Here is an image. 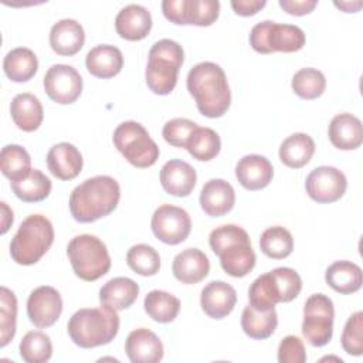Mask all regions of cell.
<instances>
[{"mask_svg": "<svg viewBox=\"0 0 363 363\" xmlns=\"http://www.w3.org/2000/svg\"><path fill=\"white\" fill-rule=\"evenodd\" d=\"M187 89L199 112L207 118L223 116L231 104V91L224 69L211 61L196 64L187 74Z\"/></svg>", "mask_w": 363, "mask_h": 363, "instance_id": "1", "label": "cell"}, {"mask_svg": "<svg viewBox=\"0 0 363 363\" xmlns=\"http://www.w3.org/2000/svg\"><path fill=\"white\" fill-rule=\"evenodd\" d=\"M121 199L119 183L106 174L84 180L69 194V211L78 223H94L111 214Z\"/></svg>", "mask_w": 363, "mask_h": 363, "instance_id": "2", "label": "cell"}, {"mask_svg": "<svg viewBox=\"0 0 363 363\" xmlns=\"http://www.w3.org/2000/svg\"><path fill=\"white\" fill-rule=\"evenodd\" d=\"M67 329L71 340L82 349L108 345L119 332L118 311L105 305L82 308L69 318Z\"/></svg>", "mask_w": 363, "mask_h": 363, "instance_id": "3", "label": "cell"}, {"mask_svg": "<svg viewBox=\"0 0 363 363\" xmlns=\"http://www.w3.org/2000/svg\"><path fill=\"white\" fill-rule=\"evenodd\" d=\"M184 61L182 45L169 38L156 41L149 50V60L145 71L147 88L156 95H169L176 84Z\"/></svg>", "mask_w": 363, "mask_h": 363, "instance_id": "4", "label": "cell"}, {"mask_svg": "<svg viewBox=\"0 0 363 363\" xmlns=\"http://www.w3.org/2000/svg\"><path fill=\"white\" fill-rule=\"evenodd\" d=\"M54 242L51 221L41 214H31L23 220L10 241V255L20 265L38 262Z\"/></svg>", "mask_w": 363, "mask_h": 363, "instance_id": "5", "label": "cell"}, {"mask_svg": "<svg viewBox=\"0 0 363 363\" xmlns=\"http://www.w3.org/2000/svg\"><path fill=\"white\" fill-rule=\"evenodd\" d=\"M67 255L75 275L86 282L99 279L111 268V257L105 242L91 234L74 237L67 245Z\"/></svg>", "mask_w": 363, "mask_h": 363, "instance_id": "6", "label": "cell"}, {"mask_svg": "<svg viewBox=\"0 0 363 363\" xmlns=\"http://www.w3.org/2000/svg\"><path fill=\"white\" fill-rule=\"evenodd\" d=\"M112 140L119 153L135 167H150L159 159V146L139 122L126 121L118 125Z\"/></svg>", "mask_w": 363, "mask_h": 363, "instance_id": "7", "label": "cell"}, {"mask_svg": "<svg viewBox=\"0 0 363 363\" xmlns=\"http://www.w3.org/2000/svg\"><path fill=\"white\" fill-rule=\"evenodd\" d=\"M250 44L259 54L295 52L305 45V33L294 24L264 20L251 28Z\"/></svg>", "mask_w": 363, "mask_h": 363, "instance_id": "8", "label": "cell"}, {"mask_svg": "<svg viewBox=\"0 0 363 363\" xmlns=\"http://www.w3.org/2000/svg\"><path fill=\"white\" fill-rule=\"evenodd\" d=\"M333 302L325 294L311 295L303 306L302 335L311 346L328 345L333 335Z\"/></svg>", "mask_w": 363, "mask_h": 363, "instance_id": "9", "label": "cell"}, {"mask_svg": "<svg viewBox=\"0 0 363 363\" xmlns=\"http://www.w3.org/2000/svg\"><path fill=\"white\" fill-rule=\"evenodd\" d=\"M150 227L157 240L169 245H177L189 237L191 220L184 208L172 204H162L155 210Z\"/></svg>", "mask_w": 363, "mask_h": 363, "instance_id": "10", "label": "cell"}, {"mask_svg": "<svg viewBox=\"0 0 363 363\" xmlns=\"http://www.w3.org/2000/svg\"><path fill=\"white\" fill-rule=\"evenodd\" d=\"M44 89L48 98L60 105L75 102L82 92V78L79 72L67 64L51 65L44 75Z\"/></svg>", "mask_w": 363, "mask_h": 363, "instance_id": "11", "label": "cell"}, {"mask_svg": "<svg viewBox=\"0 0 363 363\" xmlns=\"http://www.w3.org/2000/svg\"><path fill=\"white\" fill-rule=\"evenodd\" d=\"M305 189L308 196L316 203H335L343 197L347 189V180L339 169L319 166L308 174Z\"/></svg>", "mask_w": 363, "mask_h": 363, "instance_id": "12", "label": "cell"}, {"mask_svg": "<svg viewBox=\"0 0 363 363\" xmlns=\"http://www.w3.org/2000/svg\"><path fill=\"white\" fill-rule=\"evenodd\" d=\"M62 312V298L60 292L48 285L31 291L27 299V316L37 328L52 326Z\"/></svg>", "mask_w": 363, "mask_h": 363, "instance_id": "13", "label": "cell"}, {"mask_svg": "<svg viewBox=\"0 0 363 363\" xmlns=\"http://www.w3.org/2000/svg\"><path fill=\"white\" fill-rule=\"evenodd\" d=\"M125 352L132 363H157L163 359V343L146 328L132 330L125 342Z\"/></svg>", "mask_w": 363, "mask_h": 363, "instance_id": "14", "label": "cell"}, {"mask_svg": "<svg viewBox=\"0 0 363 363\" xmlns=\"http://www.w3.org/2000/svg\"><path fill=\"white\" fill-rule=\"evenodd\" d=\"M237 303L235 289L224 281H211L200 295V305L204 313L213 319H223L230 315Z\"/></svg>", "mask_w": 363, "mask_h": 363, "instance_id": "15", "label": "cell"}, {"mask_svg": "<svg viewBox=\"0 0 363 363\" xmlns=\"http://www.w3.org/2000/svg\"><path fill=\"white\" fill-rule=\"evenodd\" d=\"M274 176L271 162L261 155H247L241 157L235 166V177L238 183L250 190H261L267 187Z\"/></svg>", "mask_w": 363, "mask_h": 363, "instance_id": "16", "label": "cell"}, {"mask_svg": "<svg viewBox=\"0 0 363 363\" xmlns=\"http://www.w3.org/2000/svg\"><path fill=\"white\" fill-rule=\"evenodd\" d=\"M197 182V173L187 162L172 159L160 170V184L167 194L176 197L189 196Z\"/></svg>", "mask_w": 363, "mask_h": 363, "instance_id": "17", "label": "cell"}, {"mask_svg": "<svg viewBox=\"0 0 363 363\" xmlns=\"http://www.w3.org/2000/svg\"><path fill=\"white\" fill-rule=\"evenodd\" d=\"M81 152L68 142L54 145L47 153V166L51 174L60 180H72L82 170Z\"/></svg>", "mask_w": 363, "mask_h": 363, "instance_id": "18", "label": "cell"}, {"mask_svg": "<svg viewBox=\"0 0 363 363\" xmlns=\"http://www.w3.org/2000/svg\"><path fill=\"white\" fill-rule=\"evenodd\" d=\"M200 206L210 217H221L230 213L235 203V191L224 179L208 180L200 193Z\"/></svg>", "mask_w": 363, "mask_h": 363, "instance_id": "19", "label": "cell"}, {"mask_svg": "<svg viewBox=\"0 0 363 363\" xmlns=\"http://www.w3.org/2000/svg\"><path fill=\"white\" fill-rule=\"evenodd\" d=\"M115 28L119 37L128 41L143 40L152 28V16L140 4H128L116 14Z\"/></svg>", "mask_w": 363, "mask_h": 363, "instance_id": "20", "label": "cell"}, {"mask_svg": "<svg viewBox=\"0 0 363 363\" xmlns=\"http://www.w3.org/2000/svg\"><path fill=\"white\" fill-rule=\"evenodd\" d=\"M210 271L207 255L199 248H186L179 252L172 264V272L177 281L186 285L203 281Z\"/></svg>", "mask_w": 363, "mask_h": 363, "instance_id": "21", "label": "cell"}, {"mask_svg": "<svg viewBox=\"0 0 363 363\" xmlns=\"http://www.w3.org/2000/svg\"><path fill=\"white\" fill-rule=\"evenodd\" d=\"M85 43V31L74 18H62L50 30V45L52 51L62 57L77 54Z\"/></svg>", "mask_w": 363, "mask_h": 363, "instance_id": "22", "label": "cell"}, {"mask_svg": "<svg viewBox=\"0 0 363 363\" xmlns=\"http://www.w3.org/2000/svg\"><path fill=\"white\" fill-rule=\"evenodd\" d=\"M330 143L340 150H353L363 143L362 121L347 112L333 116L328 129Z\"/></svg>", "mask_w": 363, "mask_h": 363, "instance_id": "23", "label": "cell"}, {"mask_svg": "<svg viewBox=\"0 0 363 363\" xmlns=\"http://www.w3.org/2000/svg\"><path fill=\"white\" fill-rule=\"evenodd\" d=\"M88 72L101 79H109L118 75L123 67L122 51L109 44H101L91 48L85 57Z\"/></svg>", "mask_w": 363, "mask_h": 363, "instance_id": "24", "label": "cell"}, {"mask_svg": "<svg viewBox=\"0 0 363 363\" xmlns=\"http://www.w3.org/2000/svg\"><path fill=\"white\" fill-rule=\"evenodd\" d=\"M139 295V285L128 277H116L109 279L99 289L101 305L115 311L128 309L135 303Z\"/></svg>", "mask_w": 363, "mask_h": 363, "instance_id": "25", "label": "cell"}, {"mask_svg": "<svg viewBox=\"0 0 363 363\" xmlns=\"http://www.w3.org/2000/svg\"><path fill=\"white\" fill-rule=\"evenodd\" d=\"M10 115L14 125L24 132H34L40 128L44 111L40 99L30 94H17L10 104Z\"/></svg>", "mask_w": 363, "mask_h": 363, "instance_id": "26", "label": "cell"}, {"mask_svg": "<svg viewBox=\"0 0 363 363\" xmlns=\"http://www.w3.org/2000/svg\"><path fill=\"white\" fill-rule=\"evenodd\" d=\"M220 265L225 274L234 278H242L255 267V252L250 240L234 242L225 247L220 254Z\"/></svg>", "mask_w": 363, "mask_h": 363, "instance_id": "27", "label": "cell"}, {"mask_svg": "<svg viewBox=\"0 0 363 363\" xmlns=\"http://www.w3.org/2000/svg\"><path fill=\"white\" fill-rule=\"evenodd\" d=\"M325 281L333 291L349 295L362 288L363 272L362 268L352 261H336L328 267Z\"/></svg>", "mask_w": 363, "mask_h": 363, "instance_id": "28", "label": "cell"}, {"mask_svg": "<svg viewBox=\"0 0 363 363\" xmlns=\"http://www.w3.org/2000/svg\"><path fill=\"white\" fill-rule=\"evenodd\" d=\"M315 153L313 139L303 133H292L279 146L281 162L291 169H301L308 164Z\"/></svg>", "mask_w": 363, "mask_h": 363, "instance_id": "29", "label": "cell"}, {"mask_svg": "<svg viewBox=\"0 0 363 363\" xmlns=\"http://www.w3.org/2000/svg\"><path fill=\"white\" fill-rule=\"evenodd\" d=\"M38 69V60L34 51L26 47L10 50L3 60V71L13 82L30 81Z\"/></svg>", "mask_w": 363, "mask_h": 363, "instance_id": "30", "label": "cell"}, {"mask_svg": "<svg viewBox=\"0 0 363 363\" xmlns=\"http://www.w3.org/2000/svg\"><path fill=\"white\" fill-rule=\"evenodd\" d=\"M278 315L275 308L268 311H258L251 305L245 306L241 313V328L244 333L252 339H268L277 329Z\"/></svg>", "mask_w": 363, "mask_h": 363, "instance_id": "31", "label": "cell"}, {"mask_svg": "<svg viewBox=\"0 0 363 363\" xmlns=\"http://www.w3.org/2000/svg\"><path fill=\"white\" fill-rule=\"evenodd\" d=\"M11 190L17 199L24 203H38L47 199L51 193V180L38 169H31L30 173L17 182H10Z\"/></svg>", "mask_w": 363, "mask_h": 363, "instance_id": "32", "label": "cell"}, {"mask_svg": "<svg viewBox=\"0 0 363 363\" xmlns=\"http://www.w3.org/2000/svg\"><path fill=\"white\" fill-rule=\"evenodd\" d=\"M145 312L152 318L155 322L159 323H169L176 319L180 311V301L174 295L160 291V289H153L150 291L143 301Z\"/></svg>", "mask_w": 363, "mask_h": 363, "instance_id": "33", "label": "cell"}, {"mask_svg": "<svg viewBox=\"0 0 363 363\" xmlns=\"http://www.w3.org/2000/svg\"><path fill=\"white\" fill-rule=\"evenodd\" d=\"M0 169L10 182L21 180L31 170V157L23 146L6 145L0 153Z\"/></svg>", "mask_w": 363, "mask_h": 363, "instance_id": "34", "label": "cell"}, {"mask_svg": "<svg viewBox=\"0 0 363 363\" xmlns=\"http://www.w3.org/2000/svg\"><path fill=\"white\" fill-rule=\"evenodd\" d=\"M187 152L200 162L214 159L221 149V140L216 130L211 128H197L189 138L186 145Z\"/></svg>", "mask_w": 363, "mask_h": 363, "instance_id": "35", "label": "cell"}, {"mask_svg": "<svg viewBox=\"0 0 363 363\" xmlns=\"http://www.w3.org/2000/svg\"><path fill=\"white\" fill-rule=\"evenodd\" d=\"M259 248L262 254L272 259H284L294 250L292 234L281 225L269 227L261 234Z\"/></svg>", "mask_w": 363, "mask_h": 363, "instance_id": "36", "label": "cell"}, {"mask_svg": "<svg viewBox=\"0 0 363 363\" xmlns=\"http://www.w3.org/2000/svg\"><path fill=\"white\" fill-rule=\"evenodd\" d=\"M18 349L21 359L27 363H45L52 354L51 339L41 330L27 332L23 336Z\"/></svg>", "mask_w": 363, "mask_h": 363, "instance_id": "37", "label": "cell"}, {"mask_svg": "<svg viewBox=\"0 0 363 363\" xmlns=\"http://www.w3.org/2000/svg\"><path fill=\"white\" fill-rule=\"evenodd\" d=\"M250 305L258 311H268L275 308L279 302V292L277 282L271 272L259 275L248 289Z\"/></svg>", "mask_w": 363, "mask_h": 363, "instance_id": "38", "label": "cell"}, {"mask_svg": "<svg viewBox=\"0 0 363 363\" xmlns=\"http://www.w3.org/2000/svg\"><path fill=\"white\" fill-rule=\"evenodd\" d=\"M292 89L302 99H316L326 88L325 75L316 68H302L292 77Z\"/></svg>", "mask_w": 363, "mask_h": 363, "instance_id": "39", "label": "cell"}, {"mask_svg": "<svg viewBox=\"0 0 363 363\" xmlns=\"http://www.w3.org/2000/svg\"><path fill=\"white\" fill-rule=\"evenodd\" d=\"M126 264L136 274L152 277L159 272L160 257L153 247L147 244H136L128 250Z\"/></svg>", "mask_w": 363, "mask_h": 363, "instance_id": "40", "label": "cell"}, {"mask_svg": "<svg viewBox=\"0 0 363 363\" xmlns=\"http://www.w3.org/2000/svg\"><path fill=\"white\" fill-rule=\"evenodd\" d=\"M0 346L4 347L16 335L17 298L6 286L0 288Z\"/></svg>", "mask_w": 363, "mask_h": 363, "instance_id": "41", "label": "cell"}, {"mask_svg": "<svg viewBox=\"0 0 363 363\" xmlns=\"http://www.w3.org/2000/svg\"><path fill=\"white\" fill-rule=\"evenodd\" d=\"M342 347L347 354L362 356L363 353V312L357 311L347 319L342 332Z\"/></svg>", "mask_w": 363, "mask_h": 363, "instance_id": "42", "label": "cell"}, {"mask_svg": "<svg viewBox=\"0 0 363 363\" xmlns=\"http://www.w3.org/2000/svg\"><path fill=\"white\" fill-rule=\"evenodd\" d=\"M220 14V1L217 0H187V24L208 27Z\"/></svg>", "mask_w": 363, "mask_h": 363, "instance_id": "43", "label": "cell"}, {"mask_svg": "<svg viewBox=\"0 0 363 363\" xmlns=\"http://www.w3.org/2000/svg\"><path fill=\"white\" fill-rule=\"evenodd\" d=\"M277 282L278 292H279V302H291L294 301L301 289H302V279L299 274L288 267H279L269 271Z\"/></svg>", "mask_w": 363, "mask_h": 363, "instance_id": "44", "label": "cell"}, {"mask_svg": "<svg viewBox=\"0 0 363 363\" xmlns=\"http://www.w3.org/2000/svg\"><path fill=\"white\" fill-rule=\"evenodd\" d=\"M199 128V125L186 118H174L164 123L162 129L163 139L174 147H186L190 135Z\"/></svg>", "mask_w": 363, "mask_h": 363, "instance_id": "45", "label": "cell"}, {"mask_svg": "<svg viewBox=\"0 0 363 363\" xmlns=\"http://www.w3.org/2000/svg\"><path fill=\"white\" fill-rule=\"evenodd\" d=\"M244 240H250L248 233L235 224L220 225L214 228L208 235V244L216 255H218L225 247Z\"/></svg>", "mask_w": 363, "mask_h": 363, "instance_id": "46", "label": "cell"}, {"mask_svg": "<svg viewBox=\"0 0 363 363\" xmlns=\"http://www.w3.org/2000/svg\"><path fill=\"white\" fill-rule=\"evenodd\" d=\"M278 362L279 363H305L306 352L303 342L294 335L285 336L278 347Z\"/></svg>", "mask_w": 363, "mask_h": 363, "instance_id": "47", "label": "cell"}, {"mask_svg": "<svg viewBox=\"0 0 363 363\" xmlns=\"http://www.w3.org/2000/svg\"><path fill=\"white\" fill-rule=\"evenodd\" d=\"M162 11L172 23L179 26L187 24V0H163Z\"/></svg>", "mask_w": 363, "mask_h": 363, "instance_id": "48", "label": "cell"}, {"mask_svg": "<svg viewBox=\"0 0 363 363\" xmlns=\"http://www.w3.org/2000/svg\"><path fill=\"white\" fill-rule=\"evenodd\" d=\"M281 9L291 16H305L318 6L316 0H279Z\"/></svg>", "mask_w": 363, "mask_h": 363, "instance_id": "49", "label": "cell"}, {"mask_svg": "<svg viewBox=\"0 0 363 363\" xmlns=\"http://www.w3.org/2000/svg\"><path fill=\"white\" fill-rule=\"evenodd\" d=\"M265 0H233L231 7L235 14L242 17H250L257 14L262 7H265Z\"/></svg>", "mask_w": 363, "mask_h": 363, "instance_id": "50", "label": "cell"}, {"mask_svg": "<svg viewBox=\"0 0 363 363\" xmlns=\"http://www.w3.org/2000/svg\"><path fill=\"white\" fill-rule=\"evenodd\" d=\"M1 214H3V220H1V234H6L7 230L10 228V225L13 224V211L9 208V206L1 201Z\"/></svg>", "mask_w": 363, "mask_h": 363, "instance_id": "51", "label": "cell"}, {"mask_svg": "<svg viewBox=\"0 0 363 363\" xmlns=\"http://www.w3.org/2000/svg\"><path fill=\"white\" fill-rule=\"evenodd\" d=\"M362 1H354V3H350V1H335V6L339 7L340 10H343L345 13H356L360 7H362Z\"/></svg>", "mask_w": 363, "mask_h": 363, "instance_id": "52", "label": "cell"}]
</instances>
